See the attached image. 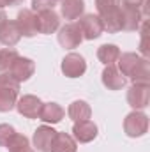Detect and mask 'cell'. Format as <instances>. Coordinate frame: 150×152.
Masks as SVG:
<instances>
[{
    "instance_id": "23",
    "label": "cell",
    "mask_w": 150,
    "mask_h": 152,
    "mask_svg": "<svg viewBox=\"0 0 150 152\" xmlns=\"http://www.w3.org/2000/svg\"><path fill=\"white\" fill-rule=\"evenodd\" d=\"M133 83H141V85H150V64L149 58H141L140 66L136 67L134 75L129 78Z\"/></svg>"
},
{
    "instance_id": "1",
    "label": "cell",
    "mask_w": 150,
    "mask_h": 152,
    "mask_svg": "<svg viewBox=\"0 0 150 152\" xmlns=\"http://www.w3.org/2000/svg\"><path fill=\"white\" fill-rule=\"evenodd\" d=\"M18 94H20V83L7 73H2L0 75V112L2 113L11 112L16 106Z\"/></svg>"
},
{
    "instance_id": "13",
    "label": "cell",
    "mask_w": 150,
    "mask_h": 152,
    "mask_svg": "<svg viewBox=\"0 0 150 152\" xmlns=\"http://www.w3.org/2000/svg\"><path fill=\"white\" fill-rule=\"evenodd\" d=\"M57 131L50 126H41L34 133V147L39 152H51V145L55 140Z\"/></svg>"
},
{
    "instance_id": "27",
    "label": "cell",
    "mask_w": 150,
    "mask_h": 152,
    "mask_svg": "<svg viewBox=\"0 0 150 152\" xmlns=\"http://www.w3.org/2000/svg\"><path fill=\"white\" fill-rule=\"evenodd\" d=\"M57 5V0H32V11L34 12H42L50 11Z\"/></svg>"
},
{
    "instance_id": "18",
    "label": "cell",
    "mask_w": 150,
    "mask_h": 152,
    "mask_svg": "<svg viewBox=\"0 0 150 152\" xmlns=\"http://www.w3.org/2000/svg\"><path fill=\"white\" fill-rule=\"evenodd\" d=\"M141 58L143 57L138 55V53H122L118 57V71L125 76V78H131V76L134 75L136 67L140 66Z\"/></svg>"
},
{
    "instance_id": "21",
    "label": "cell",
    "mask_w": 150,
    "mask_h": 152,
    "mask_svg": "<svg viewBox=\"0 0 150 152\" xmlns=\"http://www.w3.org/2000/svg\"><path fill=\"white\" fill-rule=\"evenodd\" d=\"M67 113H69V117H71L74 122H81V120H88V118H90L92 108H90V104H88L87 101L78 99V101H73V103L69 104Z\"/></svg>"
},
{
    "instance_id": "15",
    "label": "cell",
    "mask_w": 150,
    "mask_h": 152,
    "mask_svg": "<svg viewBox=\"0 0 150 152\" xmlns=\"http://www.w3.org/2000/svg\"><path fill=\"white\" fill-rule=\"evenodd\" d=\"M101 21H103V27L104 30H108L110 34H117L120 30H124V20H122V11H120V5L115 7L111 11L104 12L99 16Z\"/></svg>"
},
{
    "instance_id": "2",
    "label": "cell",
    "mask_w": 150,
    "mask_h": 152,
    "mask_svg": "<svg viewBox=\"0 0 150 152\" xmlns=\"http://www.w3.org/2000/svg\"><path fill=\"white\" fill-rule=\"evenodd\" d=\"M124 131L131 138H140L149 131V117L143 112H131L124 120Z\"/></svg>"
},
{
    "instance_id": "11",
    "label": "cell",
    "mask_w": 150,
    "mask_h": 152,
    "mask_svg": "<svg viewBox=\"0 0 150 152\" xmlns=\"http://www.w3.org/2000/svg\"><path fill=\"white\" fill-rule=\"evenodd\" d=\"M73 138L79 143H90L97 138V126L92 120L74 122L73 126Z\"/></svg>"
},
{
    "instance_id": "20",
    "label": "cell",
    "mask_w": 150,
    "mask_h": 152,
    "mask_svg": "<svg viewBox=\"0 0 150 152\" xmlns=\"http://www.w3.org/2000/svg\"><path fill=\"white\" fill-rule=\"evenodd\" d=\"M76 140L67 134V133H58L55 134V140H53V145H51V152H76Z\"/></svg>"
},
{
    "instance_id": "7",
    "label": "cell",
    "mask_w": 150,
    "mask_h": 152,
    "mask_svg": "<svg viewBox=\"0 0 150 152\" xmlns=\"http://www.w3.org/2000/svg\"><path fill=\"white\" fill-rule=\"evenodd\" d=\"M34 71H36V64L32 58H27V57H18L12 66L9 67V73L7 75L11 78H14L18 83L21 81H27L34 76Z\"/></svg>"
},
{
    "instance_id": "10",
    "label": "cell",
    "mask_w": 150,
    "mask_h": 152,
    "mask_svg": "<svg viewBox=\"0 0 150 152\" xmlns=\"http://www.w3.org/2000/svg\"><path fill=\"white\" fill-rule=\"evenodd\" d=\"M41 106H42V101L36 97V96H23L16 101V110L18 113L27 117V118H39V112H41Z\"/></svg>"
},
{
    "instance_id": "17",
    "label": "cell",
    "mask_w": 150,
    "mask_h": 152,
    "mask_svg": "<svg viewBox=\"0 0 150 152\" xmlns=\"http://www.w3.org/2000/svg\"><path fill=\"white\" fill-rule=\"evenodd\" d=\"M21 39L20 34V28L16 25V21H5L2 27H0V42L7 48H12L14 44H18V41Z\"/></svg>"
},
{
    "instance_id": "9",
    "label": "cell",
    "mask_w": 150,
    "mask_h": 152,
    "mask_svg": "<svg viewBox=\"0 0 150 152\" xmlns=\"http://www.w3.org/2000/svg\"><path fill=\"white\" fill-rule=\"evenodd\" d=\"M120 11H122V20H124V30H127V32L138 30L141 27V23L145 21V14L140 7L120 4Z\"/></svg>"
},
{
    "instance_id": "16",
    "label": "cell",
    "mask_w": 150,
    "mask_h": 152,
    "mask_svg": "<svg viewBox=\"0 0 150 152\" xmlns=\"http://www.w3.org/2000/svg\"><path fill=\"white\" fill-rule=\"evenodd\" d=\"M64 108L58 103H42L41 112H39V118L46 124H58L64 118Z\"/></svg>"
},
{
    "instance_id": "25",
    "label": "cell",
    "mask_w": 150,
    "mask_h": 152,
    "mask_svg": "<svg viewBox=\"0 0 150 152\" xmlns=\"http://www.w3.org/2000/svg\"><path fill=\"white\" fill-rule=\"evenodd\" d=\"M16 134L14 127L9 124H0V147H5L9 143V140Z\"/></svg>"
},
{
    "instance_id": "19",
    "label": "cell",
    "mask_w": 150,
    "mask_h": 152,
    "mask_svg": "<svg viewBox=\"0 0 150 152\" xmlns=\"http://www.w3.org/2000/svg\"><path fill=\"white\" fill-rule=\"evenodd\" d=\"M85 11L83 0H60V14L66 20H78Z\"/></svg>"
},
{
    "instance_id": "31",
    "label": "cell",
    "mask_w": 150,
    "mask_h": 152,
    "mask_svg": "<svg viewBox=\"0 0 150 152\" xmlns=\"http://www.w3.org/2000/svg\"><path fill=\"white\" fill-rule=\"evenodd\" d=\"M14 152H36L32 147H30V143L28 145H25V147H21V149H18V151H14Z\"/></svg>"
},
{
    "instance_id": "5",
    "label": "cell",
    "mask_w": 150,
    "mask_h": 152,
    "mask_svg": "<svg viewBox=\"0 0 150 152\" xmlns=\"http://www.w3.org/2000/svg\"><path fill=\"white\" fill-rule=\"evenodd\" d=\"M83 41V34H81V28L79 25L71 21V23H66L64 27H60L58 30V42L62 44V48H67V50H73L78 48Z\"/></svg>"
},
{
    "instance_id": "22",
    "label": "cell",
    "mask_w": 150,
    "mask_h": 152,
    "mask_svg": "<svg viewBox=\"0 0 150 152\" xmlns=\"http://www.w3.org/2000/svg\"><path fill=\"white\" fill-rule=\"evenodd\" d=\"M120 57V50L115 44H103L97 50V58L104 64V66H113Z\"/></svg>"
},
{
    "instance_id": "32",
    "label": "cell",
    "mask_w": 150,
    "mask_h": 152,
    "mask_svg": "<svg viewBox=\"0 0 150 152\" xmlns=\"http://www.w3.org/2000/svg\"><path fill=\"white\" fill-rule=\"evenodd\" d=\"M57 2H60V0H57Z\"/></svg>"
},
{
    "instance_id": "4",
    "label": "cell",
    "mask_w": 150,
    "mask_h": 152,
    "mask_svg": "<svg viewBox=\"0 0 150 152\" xmlns=\"http://www.w3.org/2000/svg\"><path fill=\"white\" fill-rule=\"evenodd\" d=\"M16 25L23 37H34L39 34L37 14L32 9H21L16 16Z\"/></svg>"
},
{
    "instance_id": "14",
    "label": "cell",
    "mask_w": 150,
    "mask_h": 152,
    "mask_svg": "<svg viewBox=\"0 0 150 152\" xmlns=\"http://www.w3.org/2000/svg\"><path fill=\"white\" fill-rule=\"evenodd\" d=\"M37 25H39V34H53L60 27V16L53 9L37 12Z\"/></svg>"
},
{
    "instance_id": "3",
    "label": "cell",
    "mask_w": 150,
    "mask_h": 152,
    "mask_svg": "<svg viewBox=\"0 0 150 152\" xmlns=\"http://www.w3.org/2000/svg\"><path fill=\"white\" fill-rule=\"evenodd\" d=\"M127 103L131 108H134L138 112L145 110L150 103V85L133 83L127 90Z\"/></svg>"
},
{
    "instance_id": "6",
    "label": "cell",
    "mask_w": 150,
    "mask_h": 152,
    "mask_svg": "<svg viewBox=\"0 0 150 152\" xmlns=\"http://www.w3.org/2000/svg\"><path fill=\"white\" fill-rule=\"evenodd\" d=\"M78 25L81 28L83 39H88V41L101 37V34L104 32V27H103V21H101L99 14H85V16L79 18Z\"/></svg>"
},
{
    "instance_id": "26",
    "label": "cell",
    "mask_w": 150,
    "mask_h": 152,
    "mask_svg": "<svg viewBox=\"0 0 150 152\" xmlns=\"http://www.w3.org/2000/svg\"><path fill=\"white\" fill-rule=\"evenodd\" d=\"M118 5H120V0H95V9H97L99 16L115 9V7H118Z\"/></svg>"
},
{
    "instance_id": "28",
    "label": "cell",
    "mask_w": 150,
    "mask_h": 152,
    "mask_svg": "<svg viewBox=\"0 0 150 152\" xmlns=\"http://www.w3.org/2000/svg\"><path fill=\"white\" fill-rule=\"evenodd\" d=\"M140 28H141V44H140V48H141L143 58H147L149 57V48H147V21H143Z\"/></svg>"
},
{
    "instance_id": "24",
    "label": "cell",
    "mask_w": 150,
    "mask_h": 152,
    "mask_svg": "<svg viewBox=\"0 0 150 152\" xmlns=\"http://www.w3.org/2000/svg\"><path fill=\"white\" fill-rule=\"evenodd\" d=\"M18 51L14 48H2L0 50V73L9 71V67L12 66V62L18 58Z\"/></svg>"
},
{
    "instance_id": "29",
    "label": "cell",
    "mask_w": 150,
    "mask_h": 152,
    "mask_svg": "<svg viewBox=\"0 0 150 152\" xmlns=\"http://www.w3.org/2000/svg\"><path fill=\"white\" fill-rule=\"evenodd\" d=\"M23 0H0V9H4V7H9V5H18V4H21Z\"/></svg>"
},
{
    "instance_id": "8",
    "label": "cell",
    "mask_w": 150,
    "mask_h": 152,
    "mask_svg": "<svg viewBox=\"0 0 150 152\" xmlns=\"http://www.w3.org/2000/svg\"><path fill=\"white\" fill-rule=\"evenodd\" d=\"M60 69L67 78H79L87 71V62L79 53H67L62 60Z\"/></svg>"
},
{
    "instance_id": "12",
    "label": "cell",
    "mask_w": 150,
    "mask_h": 152,
    "mask_svg": "<svg viewBox=\"0 0 150 152\" xmlns=\"http://www.w3.org/2000/svg\"><path fill=\"white\" fill-rule=\"evenodd\" d=\"M101 80H103V85L108 90H120L127 83V78L118 71V67H115V64L104 67V71L101 75Z\"/></svg>"
},
{
    "instance_id": "30",
    "label": "cell",
    "mask_w": 150,
    "mask_h": 152,
    "mask_svg": "<svg viewBox=\"0 0 150 152\" xmlns=\"http://www.w3.org/2000/svg\"><path fill=\"white\" fill-rule=\"evenodd\" d=\"M5 21H7V14H5V11H4V9H0V27H2Z\"/></svg>"
}]
</instances>
